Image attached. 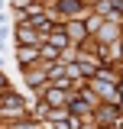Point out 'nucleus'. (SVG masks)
I'll use <instances>...</instances> for the list:
<instances>
[{"instance_id": "1", "label": "nucleus", "mask_w": 123, "mask_h": 129, "mask_svg": "<svg viewBox=\"0 0 123 129\" xmlns=\"http://www.w3.org/2000/svg\"><path fill=\"white\" fill-rule=\"evenodd\" d=\"M32 55H36L32 48H19V58H23V61H32Z\"/></svg>"}]
</instances>
